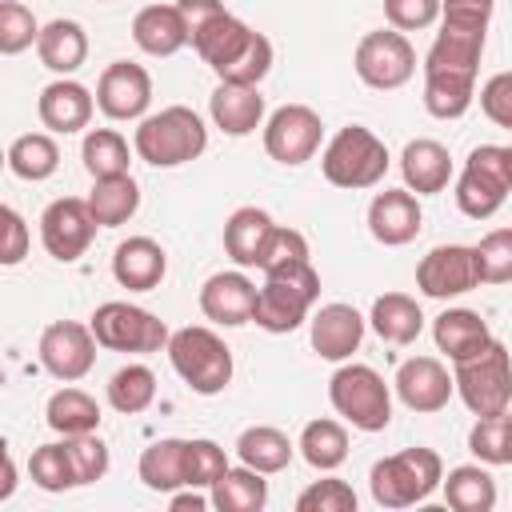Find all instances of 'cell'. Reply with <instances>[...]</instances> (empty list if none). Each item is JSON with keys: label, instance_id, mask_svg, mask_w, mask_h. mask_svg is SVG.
<instances>
[{"label": "cell", "instance_id": "6f0895ef", "mask_svg": "<svg viewBox=\"0 0 512 512\" xmlns=\"http://www.w3.org/2000/svg\"><path fill=\"white\" fill-rule=\"evenodd\" d=\"M16 488V464H12V452H4V484H0V500H8Z\"/></svg>", "mask_w": 512, "mask_h": 512}, {"label": "cell", "instance_id": "2e32d148", "mask_svg": "<svg viewBox=\"0 0 512 512\" xmlns=\"http://www.w3.org/2000/svg\"><path fill=\"white\" fill-rule=\"evenodd\" d=\"M152 104V76L132 60H112L96 80V108L108 120H144Z\"/></svg>", "mask_w": 512, "mask_h": 512}, {"label": "cell", "instance_id": "f546056e", "mask_svg": "<svg viewBox=\"0 0 512 512\" xmlns=\"http://www.w3.org/2000/svg\"><path fill=\"white\" fill-rule=\"evenodd\" d=\"M272 216L264 208H236L228 220H224V252L240 264V268H256L260 264V252L272 236Z\"/></svg>", "mask_w": 512, "mask_h": 512}, {"label": "cell", "instance_id": "681fc988", "mask_svg": "<svg viewBox=\"0 0 512 512\" xmlns=\"http://www.w3.org/2000/svg\"><path fill=\"white\" fill-rule=\"evenodd\" d=\"M272 72V40L264 32L252 36V44L244 48V56L220 72V84H248V88H260V80Z\"/></svg>", "mask_w": 512, "mask_h": 512}, {"label": "cell", "instance_id": "bcb514c9", "mask_svg": "<svg viewBox=\"0 0 512 512\" xmlns=\"http://www.w3.org/2000/svg\"><path fill=\"white\" fill-rule=\"evenodd\" d=\"M480 284H508L512 280V228H492L476 244Z\"/></svg>", "mask_w": 512, "mask_h": 512}, {"label": "cell", "instance_id": "f1b7e54d", "mask_svg": "<svg viewBox=\"0 0 512 512\" xmlns=\"http://www.w3.org/2000/svg\"><path fill=\"white\" fill-rule=\"evenodd\" d=\"M36 56L48 72L56 76H72L84 60H88V36L76 20H52L40 28V40H36Z\"/></svg>", "mask_w": 512, "mask_h": 512}, {"label": "cell", "instance_id": "9a60e30c", "mask_svg": "<svg viewBox=\"0 0 512 512\" xmlns=\"http://www.w3.org/2000/svg\"><path fill=\"white\" fill-rule=\"evenodd\" d=\"M416 288L432 300H452L472 288H480L476 248L468 244H440L416 264Z\"/></svg>", "mask_w": 512, "mask_h": 512}, {"label": "cell", "instance_id": "cb8c5ba5", "mask_svg": "<svg viewBox=\"0 0 512 512\" xmlns=\"http://www.w3.org/2000/svg\"><path fill=\"white\" fill-rule=\"evenodd\" d=\"M400 172H404V188L416 196H436L448 188L452 180V156L440 140H408L400 152Z\"/></svg>", "mask_w": 512, "mask_h": 512}, {"label": "cell", "instance_id": "1f68e13d", "mask_svg": "<svg viewBox=\"0 0 512 512\" xmlns=\"http://www.w3.org/2000/svg\"><path fill=\"white\" fill-rule=\"evenodd\" d=\"M292 452H296V444H292L280 428H272V424H252V428H244L240 440H236L240 464L264 472V476L284 472V468L292 464Z\"/></svg>", "mask_w": 512, "mask_h": 512}, {"label": "cell", "instance_id": "7a4b0ae2", "mask_svg": "<svg viewBox=\"0 0 512 512\" xmlns=\"http://www.w3.org/2000/svg\"><path fill=\"white\" fill-rule=\"evenodd\" d=\"M320 172L328 184L336 188H348V192H360V188H376L388 172V148L384 140L364 128V124H348L340 128L324 152H320Z\"/></svg>", "mask_w": 512, "mask_h": 512}, {"label": "cell", "instance_id": "b9f144b4", "mask_svg": "<svg viewBox=\"0 0 512 512\" xmlns=\"http://www.w3.org/2000/svg\"><path fill=\"white\" fill-rule=\"evenodd\" d=\"M468 452L480 464H512V416H476L468 432Z\"/></svg>", "mask_w": 512, "mask_h": 512}, {"label": "cell", "instance_id": "8992f818", "mask_svg": "<svg viewBox=\"0 0 512 512\" xmlns=\"http://www.w3.org/2000/svg\"><path fill=\"white\" fill-rule=\"evenodd\" d=\"M332 408L360 432H384L392 424V392L384 376L368 364H344L328 380Z\"/></svg>", "mask_w": 512, "mask_h": 512}, {"label": "cell", "instance_id": "e0dca14e", "mask_svg": "<svg viewBox=\"0 0 512 512\" xmlns=\"http://www.w3.org/2000/svg\"><path fill=\"white\" fill-rule=\"evenodd\" d=\"M420 228H424V212L408 188H384L372 196V204H368L372 240H380L384 248H404L420 236Z\"/></svg>", "mask_w": 512, "mask_h": 512}, {"label": "cell", "instance_id": "d4e9b609", "mask_svg": "<svg viewBox=\"0 0 512 512\" xmlns=\"http://www.w3.org/2000/svg\"><path fill=\"white\" fill-rule=\"evenodd\" d=\"M432 340H436V348L452 364H460V360H472L476 352H484L496 336L488 332L480 312H472V308H444L436 316V324H432Z\"/></svg>", "mask_w": 512, "mask_h": 512}, {"label": "cell", "instance_id": "7dc6e473", "mask_svg": "<svg viewBox=\"0 0 512 512\" xmlns=\"http://www.w3.org/2000/svg\"><path fill=\"white\" fill-rule=\"evenodd\" d=\"M64 448H68V460H72V472H76V488L104 480V472H108V444L96 432L64 436Z\"/></svg>", "mask_w": 512, "mask_h": 512}, {"label": "cell", "instance_id": "8fae6325", "mask_svg": "<svg viewBox=\"0 0 512 512\" xmlns=\"http://www.w3.org/2000/svg\"><path fill=\"white\" fill-rule=\"evenodd\" d=\"M320 136H324V124L308 104H284L264 124V152L284 168H300L316 156Z\"/></svg>", "mask_w": 512, "mask_h": 512}, {"label": "cell", "instance_id": "44dd1931", "mask_svg": "<svg viewBox=\"0 0 512 512\" xmlns=\"http://www.w3.org/2000/svg\"><path fill=\"white\" fill-rule=\"evenodd\" d=\"M200 312L212 320V324H224V328H240L252 320L256 312V284L244 276V272H216L204 280L200 288Z\"/></svg>", "mask_w": 512, "mask_h": 512}, {"label": "cell", "instance_id": "52a82bcc", "mask_svg": "<svg viewBox=\"0 0 512 512\" xmlns=\"http://www.w3.org/2000/svg\"><path fill=\"white\" fill-rule=\"evenodd\" d=\"M452 380L472 416H500L512 404V356L500 340H492L472 360H460Z\"/></svg>", "mask_w": 512, "mask_h": 512}, {"label": "cell", "instance_id": "9f6ffc18", "mask_svg": "<svg viewBox=\"0 0 512 512\" xmlns=\"http://www.w3.org/2000/svg\"><path fill=\"white\" fill-rule=\"evenodd\" d=\"M168 504H172V512H204V508L212 504V496H204L200 488H188V492H180V488H176Z\"/></svg>", "mask_w": 512, "mask_h": 512}, {"label": "cell", "instance_id": "6da1fadb", "mask_svg": "<svg viewBox=\"0 0 512 512\" xmlns=\"http://www.w3.org/2000/svg\"><path fill=\"white\" fill-rule=\"evenodd\" d=\"M132 148L152 168H180V164L196 160L208 148V128L192 108L168 104V108L140 120V128L132 136Z\"/></svg>", "mask_w": 512, "mask_h": 512}, {"label": "cell", "instance_id": "f6af8a7d", "mask_svg": "<svg viewBox=\"0 0 512 512\" xmlns=\"http://www.w3.org/2000/svg\"><path fill=\"white\" fill-rule=\"evenodd\" d=\"M36 40H40V24H36L32 8L20 0H4L0 4V52L16 56V52L32 48Z\"/></svg>", "mask_w": 512, "mask_h": 512}, {"label": "cell", "instance_id": "83f0119b", "mask_svg": "<svg viewBox=\"0 0 512 512\" xmlns=\"http://www.w3.org/2000/svg\"><path fill=\"white\" fill-rule=\"evenodd\" d=\"M140 480L152 492H176L188 488V440L164 436L140 452Z\"/></svg>", "mask_w": 512, "mask_h": 512}, {"label": "cell", "instance_id": "7402d4cb", "mask_svg": "<svg viewBox=\"0 0 512 512\" xmlns=\"http://www.w3.org/2000/svg\"><path fill=\"white\" fill-rule=\"evenodd\" d=\"M252 36H256V28H248L240 16H232V12L224 8V12H216L212 20H204V24L192 32V48H196V56L220 76L224 68H232V64L244 56V48L252 44Z\"/></svg>", "mask_w": 512, "mask_h": 512}, {"label": "cell", "instance_id": "4fadbf2b", "mask_svg": "<svg viewBox=\"0 0 512 512\" xmlns=\"http://www.w3.org/2000/svg\"><path fill=\"white\" fill-rule=\"evenodd\" d=\"M96 332L92 324H76V320H56L40 332V364L48 376L76 384L92 372L96 364Z\"/></svg>", "mask_w": 512, "mask_h": 512}, {"label": "cell", "instance_id": "836d02e7", "mask_svg": "<svg viewBox=\"0 0 512 512\" xmlns=\"http://www.w3.org/2000/svg\"><path fill=\"white\" fill-rule=\"evenodd\" d=\"M44 420L60 436H84V432H96L100 428V404L84 388H72L68 384V388H60V392L48 396Z\"/></svg>", "mask_w": 512, "mask_h": 512}, {"label": "cell", "instance_id": "816d5d0a", "mask_svg": "<svg viewBox=\"0 0 512 512\" xmlns=\"http://www.w3.org/2000/svg\"><path fill=\"white\" fill-rule=\"evenodd\" d=\"M444 4L440 0H384V16H388V28L396 32H420V28H432L440 20Z\"/></svg>", "mask_w": 512, "mask_h": 512}, {"label": "cell", "instance_id": "4dcf8cb0", "mask_svg": "<svg viewBox=\"0 0 512 512\" xmlns=\"http://www.w3.org/2000/svg\"><path fill=\"white\" fill-rule=\"evenodd\" d=\"M368 320H372V328H376V336H380L384 344H412V340L420 336V328H424L420 304H416L412 296H404V292H384V296H376Z\"/></svg>", "mask_w": 512, "mask_h": 512}, {"label": "cell", "instance_id": "e575fe53", "mask_svg": "<svg viewBox=\"0 0 512 512\" xmlns=\"http://www.w3.org/2000/svg\"><path fill=\"white\" fill-rule=\"evenodd\" d=\"M296 448L316 472H332V468H340L348 460V428L340 420H328V416L308 420L300 440H296Z\"/></svg>", "mask_w": 512, "mask_h": 512}, {"label": "cell", "instance_id": "8d00e7d4", "mask_svg": "<svg viewBox=\"0 0 512 512\" xmlns=\"http://www.w3.org/2000/svg\"><path fill=\"white\" fill-rule=\"evenodd\" d=\"M476 76L460 72H424V108L436 120H460L472 108Z\"/></svg>", "mask_w": 512, "mask_h": 512}, {"label": "cell", "instance_id": "5b68a950", "mask_svg": "<svg viewBox=\"0 0 512 512\" xmlns=\"http://www.w3.org/2000/svg\"><path fill=\"white\" fill-rule=\"evenodd\" d=\"M316 300H320V272L312 264L288 268V272H272L256 288V312H252V320L264 332L284 336V332H296L312 316V304Z\"/></svg>", "mask_w": 512, "mask_h": 512}, {"label": "cell", "instance_id": "7c38bea8", "mask_svg": "<svg viewBox=\"0 0 512 512\" xmlns=\"http://www.w3.org/2000/svg\"><path fill=\"white\" fill-rule=\"evenodd\" d=\"M96 228H100V224H96L88 200H80V196H60V200H52V204L44 208V216H40V244H44V252H48L52 260L72 264V260H80V256L88 252Z\"/></svg>", "mask_w": 512, "mask_h": 512}, {"label": "cell", "instance_id": "5bb4252c", "mask_svg": "<svg viewBox=\"0 0 512 512\" xmlns=\"http://www.w3.org/2000/svg\"><path fill=\"white\" fill-rule=\"evenodd\" d=\"M484 40H488V20H472V16H448L424 56V72H460V76H476L480 56H484Z\"/></svg>", "mask_w": 512, "mask_h": 512}, {"label": "cell", "instance_id": "f35d334b", "mask_svg": "<svg viewBox=\"0 0 512 512\" xmlns=\"http://www.w3.org/2000/svg\"><path fill=\"white\" fill-rule=\"evenodd\" d=\"M8 168L20 180H48L60 168V148L48 132H24L8 144Z\"/></svg>", "mask_w": 512, "mask_h": 512}, {"label": "cell", "instance_id": "c3c4849f", "mask_svg": "<svg viewBox=\"0 0 512 512\" xmlns=\"http://www.w3.org/2000/svg\"><path fill=\"white\" fill-rule=\"evenodd\" d=\"M296 512H356V492H352V484L324 476V480H312L296 496Z\"/></svg>", "mask_w": 512, "mask_h": 512}, {"label": "cell", "instance_id": "ab89813d", "mask_svg": "<svg viewBox=\"0 0 512 512\" xmlns=\"http://www.w3.org/2000/svg\"><path fill=\"white\" fill-rule=\"evenodd\" d=\"M80 160H84L92 180H104V176H124L132 164V152L116 128H92V132H84Z\"/></svg>", "mask_w": 512, "mask_h": 512}, {"label": "cell", "instance_id": "74e56055", "mask_svg": "<svg viewBox=\"0 0 512 512\" xmlns=\"http://www.w3.org/2000/svg\"><path fill=\"white\" fill-rule=\"evenodd\" d=\"M444 500L456 512H492L496 508V480L480 464H460L444 480Z\"/></svg>", "mask_w": 512, "mask_h": 512}, {"label": "cell", "instance_id": "603a6c76", "mask_svg": "<svg viewBox=\"0 0 512 512\" xmlns=\"http://www.w3.org/2000/svg\"><path fill=\"white\" fill-rule=\"evenodd\" d=\"M168 272V256L152 236H128L112 252V276L128 292H152Z\"/></svg>", "mask_w": 512, "mask_h": 512}, {"label": "cell", "instance_id": "60d3db41", "mask_svg": "<svg viewBox=\"0 0 512 512\" xmlns=\"http://www.w3.org/2000/svg\"><path fill=\"white\" fill-rule=\"evenodd\" d=\"M156 400V376L148 364H124L120 372H112L108 380V404L124 416L144 412Z\"/></svg>", "mask_w": 512, "mask_h": 512}, {"label": "cell", "instance_id": "277c9868", "mask_svg": "<svg viewBox=\"0 0 512 512\" xmlns=\"http://www.w3.org/2000/svg\"><path fill=\"white\" fill-rule=\"evenodd\" d=\"M440 480H444V464L432 448H404L396 456L376 460L368 472L372 500L380 508H412L428 500Z\"/></svg>", "mask_w": 512, "mask_h": 512}, {"label": "cell", "instance_id": "7bdbcfd3", "mask_svg": "<svg viewBox=\"0 0 512 512\" xmlns=\"http://www.w3.org/2000/svg\"><path fill=\"white\" fill-rule=\"evenodd\" d=\"M28 476L44 492H68V488H76V472H72V460H68L64 440L60 444H40L28 456Z\"/></svg>", "mask_w": 512, "mask_h": 512}, {"label": "cell", "instance_id": "680465c9", "mask_svg": "<svg viewBox=\"0 0 512 512\" xmlns=\"http://www.w3.org/2000/svg\"><path fill=\"white\" fill-rule=\"evenodd\" d=\"M508 168H512V144H508Z\"/></svg>", "mask_w": 512, "mask_h": 512}, {"label": "cell", "instance_id": "d6986e66", "mask_svg": "<svg viewBox=\"0 0 512 512\" xmlns=\"http://www.w3.org/2000/svg\"><path fill=\"white\" fill-rule=\"evenodd\" d=\"M308 336H312V352L324 360H348L360 340H364V316L352 304H320L308 316Z\"/></svg>", "mask_w": 512, "mask_h": 512}, {"label": "cell", "instance_id": "30bf717a", "mask_svg": "<svg viewBox=\"0 0 512 512\" xmlns=\"http://www.w3.org/2000/svg\"><path fill=\"white\" fill-rule=\"evenodd\" d=\"M356 76L376 88V92H392V88H404L416 72V52L408 44L404 32L396 28H376V32H364L360 44H356Z\"/></svg>", "mask_w": 512, "mask_h": 512}, {"label": "cell", "instance_id": "4316f807", "mask_svg": "<svg viewBox=\"0 0 512 512\" xmlns=\"http://www.w3.org/2000/svg\"><path fill=\"white\" fill-rule=\"evenodd\" d=\"M208 112L224 136H248L264 120V96L248 84H216V92L208 96Z\"/></svg>", "mask_w": 512, "mask_h": 512}, {"label": "cell", "instance_id": "f907efd6", "mask_svg": "<svg viewBox=\"0 0 512 512\" xmlns=\"http://www.w3.org/2000/svg\"><path fill=\"white\" fill-rule=\"evenodd\" d=\"M228 472V456L216 440H188V488H212Z\"/></svg>", "mask_w": 512, "mask_h": 512}, {"label": "cell", "instance_id": "db71d44e", "mask_svg": "<svg viewBox=\"0 0 512 512\" xmlns=\"http://www.w3.org/2000/svg\"><path fill=\"white\" fill-rule=\"evenodd\" d=\"M0 220H4V248H0V264H20L28 256V224L16 208H0Z\"/></svg>", "mask_w": 512, "mask_h": 512}, {"label": "cell", "instance_id": "ac0fdd59", "mask_svg": "<svg viewBox=\"0 0 512 512\" xmlns=\"http://www.w3.org/2000/svg\"><path fill=\"white\" fill-rule=\"evenodd\" d=\"M396 396L404 400V408L412 412H440L452 392H456V380L452 372L436 360V356H412L396 368Z\"/></svg>", "mask_w": 512, "mask_h": 512}, {"label": "cell", "instance_id": "ee69618b", "mask_svg": "<svg viewBox=\"0 0 512 512\" xmlns=\"http://www.w3.org/2000/svg\"><path fill=\"white\" fill-rule=\"evenodd\" d=\"M304 264H312V260H308V240H304V232L276 224L272 236H268V244H264V252H260V264H256V268H260L264 276H272V272H288V268H304Z\"/></svg>", "mask_w": 512, "mask_h": 512}, {"label": "cell", "instance_id": "d6a6232c", "mask_svg": "<svg viewBox=\"0 0 512 512\" xmlns=\"http://www.w3.org/2000/svg\"><path fill=\"white\" fill-rule=\"evenodd\" d=\"M88 208L96 216L100 228H120L136 216L140 208V188L136 180L124 172V176H104V180H92V192H88Z\"/></svg>", "mask_w": 512, "mask_h": 512}, {"label": "cell", "instance_id": "484cf974", "mask_svg": "<svg viewBox=\"0 0 512 512\" xmlns=\"http://www.w3.org/2000/svg\"><path fill=\"white\" fill-rule=\"evenodd\" d=\"M132 40L148 56H176L188 44V24L180 4H148L132 20Z\"/></svg>", "mask_w": 512, "mask_h": 512}, {"label": "cell", "instance_id": "11a10c76", "mask_svg": "<svg viewBox=\"0 0 512 512\" xmlns=\"http://www.w3.org/2000/svg\"><path fill=\"white\" fill-rule=\"evenodd\" d=\"M176 4H180V12H184V24H188V44H192V32H196L204 20H212L216 12H224L220 0H176Z\"/></svg>", "mask_w": 512, "mask_h": 512}, {"label": "cell", "instance_id": "ffe728a7", "mask_svg": "<svg viewBox=\"0 0 512 512\" xmlns=\"http://www.w3.org/2000/svg\"><path fill=\"white\" fill-rule=\"evenodd\" d=\"M92 108H96V96H92L80 80H68V76L52 80V84L40 92V100H36L40 124H44L48 132H56V136L84 132L88 120H92Z\"/></svg>", "mask_w": 512, "mask_h": 512}, {"label": "cell", "instance_id": "f5cc1de1", "mask_svg": "<svg viewBox=\"0 0 512 512\" xmlns=\"http://www.w3.org/2000/svg\"><path fill=\"white\" fill-rule=\"evenodd\" d=\"M480 108L496 128L512 132V72H496L480 88Z\"/></svg>", "mask_w": 512, "mask_h": 512}, {"label": "cell", "instance_id": "3957f363", "mask_svg": "<svg viewBox=\"0 0 512 512\" xmlns=\"http://www.w3.org/2000/svg\"><path fill=\"white\" fill-rule=\"evenodd\" d=\"M164 352H168L176 376L196 396H216V392H224L232 384V348L204 324L176 328Z\"/></svg>", "mask_w": 512, "mask_h": 512}, {"label": "cell", "instance_id": "ba28073f", "mask_svg": "<svg viewBox=\"0 0 512 512\" xmlns=\"http://www.w3.org/2000/svg\"><path fill=\"white\" fill-rule=\"evenodd\" d=\"M512 192V168H508V148L500 144H480L468 152L464 172L456 180V204L468 220H488L504 208Z\"/></svg>", "mask_w": 512, "mask_h": 512}, {"label": "cell", "instance_id": "9c48e42d", "mask_svg": "<svg viewBox=\"0 0 512 512\" xmlns=\"http://www.w3.org/2000/svg\"><path fill=\"white\" fill-rule=\"evenodd\" d=\"M88 324H92L100 348H108V352H160L172 340V332L160 316H152L148 308L128 304V300H104Z\"/></svg>", "mask_w": 512, "mask_h": 512}, {"label": "cell", "instance_id": "d590c367", "mask_svg": "<svg viewBox=\"0 0 512 512\" xmlns=\"http://www.w3.org/2000/svg\"><path fill=\"white\" fill-rule=\"evenodd\" d=\"M268 504V480L264 472L240 464V468H228L216 484H212V508L220 512H260Z\"/></svg>", "mask_w": 512, "mask_h": 512}]
</instances>
